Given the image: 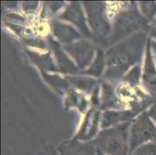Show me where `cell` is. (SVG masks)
Masks as SVG:
<instances>
[{
  "mask_svg": "<svg viewBox=\"0 0 156 155\" xmlns=\"http://www.w3.org/2000/svg\"><path fill=\"white\" fill-rule=\"evenodd\" d=\"M63 18L72 21V23L77 25L79 28L84 31L87 30V28L85 24V19L83 16V13L81 10L80 5L79 4H71L65 11L62 16Z\"/></svg>",
  "mask_w": 156,
  "mask_h": 155,
  "instance_id": "cell-8",
  "label": "cell"
},
{
  "mask_svg": "<svg viewBox=\"0 0 156 155\" xmlns=\"http://www.w3.org/2000/svg\"><path fill=\"white\" fill-rule=\"evenodd\" d=\"M144 12H145L147 16L152 17L156 12V4L155 2H144Z\"/></svg>",
  "mask_w": 156,
  "mask_h": 155,
  "instance_id": "cell-12",
  "label": "cell"
},
{
  "mask_svg": "<svg viewBox=\"0 0 156 155\" xmlns=\"http://www.w3.org/2000/svg\"><path fill=\"white\" fill-rule=\"evenodd\" d=\"M129 125L124 123L102 131L94 141L96 148L108 155H130Z\"/></svg>",
  "mask_w": 156,
  "mask_h": 155,
  "instance_id": "cell-2",
  "label": "cell"
},
{
  "mask_svg": "<svg viewBox=\"0 0 156 155\" xmlns=\"http://www.w3.org/2000/svg\"><path fill=\"white\" fill-rule=\"evenodd\" d=\"M148 116L153 119V121H154L156 124V102L151 106V109H150Z\"/></svg>",
  "mask_w": 156,
  "mask_h": 155,
  "instance_id": "cell-13",
  "label": "cell"
},
{
  "mask_svg": "<svg viewBox=\"0 0 156 155\" xmlns=\"http://www.w3.org/2000/svg\"><path fill=\"white\" fill-rule=\"evenodd\" d=\"M53 30L55 36L63 42H71L74 39L79 37L77 31L65 24L55 23L53 24Z\"/></svg>",
  "mask_w": 156,
  "mask_h": 155,
  "instance_id": "cell-9",
  "label": "cell"
},
{
  "mask_svg": "<svg viewBox=\"0 0 156 155\" xmlns=\"http://www.w3.org/2000/svg\"><path fill=\"white\" fill-rule=\"evenodd\" d=\"M96 155H108V154H106V153H103L102 150L97 149V150H96Z\"/></svg>",
  "mask_w": 156,
  "mask_h": 155,
  "instance_id": "cell-14",
  "label": "cell"
},
{
  "mask_svg": "<svg viewBox=\"0 0 156 155\" xmlns=\"http://www.w3.org/2000/svg\"><path fill=\"white\" fill-rule=\"evenodd\" d=\"M87 7L89 23L99 36H105L109 30V25L103 16L102 4L98 2H89Z\"/></svg>",
  "mask_w": 156,
  "mask_h": 155,
  "instance_id": "cell-4",
  "label": "cell"
},
{
  "mask_svg": "<svg viewBox=\"0 0 156 155\" xmlns=\"http://www.w3.org/2000/svg\"><path fill=\"white\" fill-rule=\"evenodd\" d=\"M65 48L76 59L80 68L88 66L93 57V48L89 43L82 41L71 46H66Z\"/></svg>",
  "mask_w": 156,
  "mask_h": 155,
  "instance_id": "cell-5",
  "label": "cell"
},
{
  "mask_svg": "<svg viewBox=\"0 0 156 155\" xmlns=\"http://www.w3.org/2000/svg\"><path fill=\"white\" fill-rule=\"evenodd\" d=\"M130 155H156V143L150 141L141 145Z\"/></svg>",
  "mask_w": 156,
  "mask_h": 155,
  "instance_id": "cell-10",
  "label": "cell"
},
{
  "mask_svg": "<svg viewBox=\"0 0 156 155\" xmlns=\"http://www.w3.org/2000/svg\"><path fill=\"white\" fill-rule=\"evenodd\" d=\"M143 41V35L139 34L113 48L107 56L109 72L120 73L127 70L138 58Z\"/></svg>",
  "mask_w": 156,
  "mask_h": 155,
  "instance_id": "cell-1",
  "label": "cell"
},
{
  "mask_svg": "<svg viewBox=\"0 0 156 155\" xmlns=\"http://www.w3.org/2000/svg\"><path fill=\"white\" fill-rule=\"evenodd\" d=\"M97 148L93 143H81L72 140L58 148L59 155H96Z\"/></svg>",
  "mask_w": 156,
  "mask_h": 155,
  "instance_id": "cell-6",
  "label": "cell"
},
{
  "mask_svg": "<svg viewBox=\"0 0 156 155\" xmlns=\"http://www.w3.org/2000/svg\"><path fill=\"white\" fill-rule=\"evenodd\" d=\"M102 68H103V58H100V56L99 55L96 63L94 64V65L92 67L91 69L89 72V73L93 74L94 75H99L102 71Z\"/></svg>",
  "mask_w": 156,
  "mask_h": 155,
  "instance_id": "cell-11",
  "label": "cell"
},
{
  "mask_svg": "<svg viewBox=\"0 0 156 155\" xmlns=\"http://www.w3.org/2000/svg\"><path fill=\"white\" fill-rule=\"evenodd\" d=\"M152 46H153V49H154V55H155V60H156V42L154 41L152 43Z\"/></svg>",
  "mask_w": 156,
  "mask_h": 155,
  "instance_id": "cell-15",
  "label": "cell"
},
{
  "mask_svg": "<svg viewBox=\"0 0 156 155\" xmlns=\"http://www.w3.org/2000/svg\"><path fill=\"white\" fill-rule=\"evenodd\" d=\"M154 140H156V126L147 113L140 115L130 130V154L141 145Z\"/></svg>",
  "mask_w": 156,
  "mask_h": 155,
  "instance_id": "cell-3",
  "label": "cell"
},
{
  "mask_svg": "<svg viewBox=\"0 0 156 155\" xmlns=\"http://www.w3.org/2000/svg\"><path fill=\"white\" fill-rule=\"evenodd\" d=\"M141 17L133 12L122 14L116 24V33L119 35H124L132 31L142 23Z\"/></svg>",
  "mask_w": 156,
  "mask_h": 155,
  "instance_id": "cell-7",
  "label": "cell"
}]
</instances>
